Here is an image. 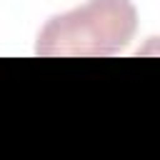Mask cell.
<instances>
[{"mask_svg":"<svg viewBox=\"0 0 160 160\" xmlns=\"http://www.w3.org/2000/svg\"><path fill=\"white\" fill-rule=\"evenodd\" d=\"M138 30L130 0H90L78 10L55 15L38 35L42 58H105L120 52Z\"/></svg>","mask_w":160,"mask_h":160,"instance_id":"obj_1","label":"cell"}]
</instances>
